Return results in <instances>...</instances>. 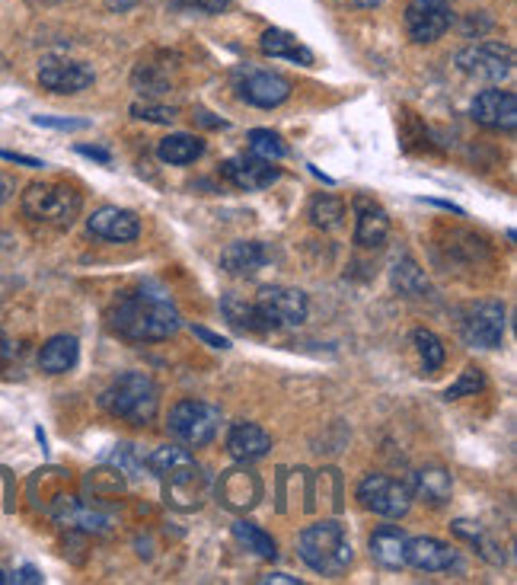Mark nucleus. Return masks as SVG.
<instances>
[{
    "label": "nucleus",
    "instance_id": "2eb2a0df",
    "mask_svg": "<svg viewBox=\"0 0 517 585\" xmlns=\"http://www.w3.org/2000/svg\"><path fill=\"white\" fill-rule=\"evenodd\" d=\"M87 230L94 237H99V240H109V243H131L141 234V221H138V215L129 212V208L102 205V208H97L87 218Z\"/></svg>",
    "mask_w": 517,
    "mask_h": 585
},
{
    "label": "nucleus",
    "instance_id": "20e7f679",
    "mask_svg": "<svg viewBox=\"0 0 517 585\" xmlns=\"http://www.w3.org/2000/svg\"><path fill=\"white\" fill-rule=\"evenodd\" d=\"M297 553L314 573L329 576V579L342 576L352 566V541L339 521L326 519L307 524L297 538Z\"/></svg>",
    "mask_w": 517,
    "mask_h": 585
},
{
    "label": "nucleus",
    "instance_id": "39448f33",
    "mask_svg": "<svg viewBox=\"0 0 517 585\" xmlns=\"http://www.w3.org/2000/svg\"><path fill=\"white\" fill-rule=\"evenodd\" d=\"M169 435L186 448H205L218 438L221 410L205 400H179L166 416Z\"/></svg>",
    "mask_w": 517,
    "mask_h": 585
},
{
    "label": "nucleus",
    "instance_id": "bb28decb",
    "mask_svg": "<svg viewBox=\"0 0 517 585\" xmlns=\"http://www.w3.org/2000/svg\"><path fill=\"white\" fill-rule=\"evenodd\" d=\"M389 279H393V289L406 297H419V294L428 292V275L421 269L419 262L413 257H399L389 269Z\"/></svg>",
    "mask_w": 517,
    "mask_h": 585
},
{
    "label": "nucleus",
    "instance_id": "c85d7f7f",
    "mask_svg": "<svg viewBox=\"0 0 517 585\" xmlns=\"http://www.w3.org/2000/svg\"><path fill=\"white\" fill-rule=\"evenodd\" d=\"M342 218H345V202L342 198H336L332 193L314 195V202H310V221H314V228L336 230L342 225Z\"/></svg>",
    "mask_w": 517,
    "mask_h": 585
},
{
    "label": "nucleus",
    "instance_id": "de8ad7c7",
    "mask_svg": "<svg viewBox=\"0 0 517 585\" xmlns=\"http://www.w3.org/2000/svg\"><path fill=\"white\" fill-rule=\"evenodd\" d=\"M384 0H355V7H361V10H374V7H381Z\"/></svg>",
    "mask_w": 517,
    "mask_h": 585
},
{
    "label": "nucleus",
    "instance_id": "9d476101",
    "mask_svg": "<svg viewBox=\"0 0 517 585\" xmlns=\"http://www.w3.org/2000/svg\"><path fill=\"white\" fill-rule=\"evenodd\" d=\"M463 339L476 349H498L505 339V307L498 301H480L463 317Z\"/></svg>",
    "mask_w": 517,
    "mask_h": 585
},
{
    "label": "nucleus",
    "instance_id": "a211bd4d",
    "mask_svg": "<svg viewBox=\"0 0 517 585\" xmlns=\"http://www.w3.org/2000/svg\"><path fill=\"white\" fill-rule=\"evenodd\" d=\"M355 243L358 247H381L389 234V215L367 195H355Z\"/></svg>",
    "mask_w": 517,
    "mask_h": 585
},
{
    "label": "nucleus",
    "instance_id": "5701e85b",
    "mask_svg": "<svg viewBox=\"0 0 517 585\" xmlns=\"http://www.w3.org/2000/svg\"><path fill=\"white\" fill-rule=\"evenodd\" d=\"M371 556L384 570H403L406 566V534L396 524H384L371 534Z\"/></svg>",
    "mask_w": 517,
    "mask_h": 585
},
{
    "label": "nucleus",
    "instance_id": "423d86ee",
    "mask_svg": "<svg viewBox=\"0 0 517 585\" xmlns=\"http://www.w3.org/2000/svg\"><path fill=\"white\" fill-rule=\"evenodd\" d=\"M80 195L70 186L58 183H33L23 193V212L26 218L42 221V225H55V228H70L74 218L80 215Z\"/></svg>",
    "mask_w": 517,
    "mask_h": 585
},
{
    "label": "nucleus",
    "instance_id": "c756f323",
    "mask_svg": "<svg viewBox=\"0 0 517 585\" xmlns=\"http://www.w3.org/2000/svg\"><path fill=\"white\" fill-rule=\"evenodd\" d=\"M221 311H224L230 326H237L240 333H262L253 301H246V297H240V294H224V297H221Z\"/></svg>",
    "mask_w": 517,
    "mask_h": 585
},
{
    "label": "nucleus",
    "instance_id": "9b49d317",
    "mask_svg": "<svg viewBox=\"0 0 517 585\" xmlns=\"http://www.w3.org/2000/svg\"><path fill=\"white\" fill-rule=\"evenodd\" d=\"M237 90L243 102L256 109H275L292 97V80L278 71H240Z\"/></svg>",
    "mask_w": 517,
    "mask_h": 585
},
{
    "label": "nucleus",
    "instance_id": "4c0bfd02",
    "mask_svg": "<svg viewBox=\"0 0 517 585\" xmlns=\"http://www.w3.org/2000/svg\"><path fill=\"white\" fill-rule=\"evenodd\" d=\"M3 583H10V585H38L42 583V573L35 570V566H20L16 573H10V576H3Z\"/></svg>",
    "mask_w": 517,
    "mask_h": 585
},
{
    "label": "nucleus",
    "instance_id": "f03ea898",
    "mask_svg": "<svg viewBox=\"0 0 517 585\" xmlns=\"http://www.w3.org/2000/svg\"><path fill=\"white\" fill-rule=\"evenodd\" d=\"M144 467L157 477L166 492V502L176 509H198L208 496V477L195 464L189 448H173L163 445L157 452L144 457Z\"/></svg>",
    "mask_w": 517,
    "mask_h": 585
},
{
    "label": "nucleus",
    "instance_id": "a18cd8bd",
    "mask_svg": "<svg viewBox=\"0 0 517 585\" xmlns=\"http://www.w3.org/2000/svg\"><path fill=\"white\" fill-rule=\"evenodd\" d=\"M198 119H201V122H205V126H211V129H227V122H224V119H211V116H208V112H201V116H198Z\"/></svg>",
    "mask_w": 517,
    "mask_h": 585
},
{
    "label": "nucleus",
    "instance_id": "49530a36",
    "mask_svg": "<svg viewBox=\"0 0 517 585\" xmlns=\"http://www.w3.org/2000/svg\"><path fill=\"white\" fill-rule=\"evenodd\" d=\"M10 189H13V186H10V180H7V176H0V205L10 198Z\"/></svg>",
    "mask_w": 517,
    "mask_h": 585
},
{
    "label": "nucleus",
    "instance_id": "f704fd0d",
    "mask_svg": "<svg viewBox=\"0 0 517 585\" xmlns=\"http://www.w3.org/2000/svg\"><path fill=\"white\" fill-rule=\"evenodd\" d=\"M453 534H457V538H463V541H470V544H480V548H488V551H492V544L485 541V531H483V524H480V521L457 519L453 521ZM488 560H492V556H488Z\"/></svg>",
    "mask_w": 517,
    "mask_h": 585
},
{
    "label": "nucleus",
    "instance_id": "09e8293b",
    "mask_svg": "<svg viewBox=\"0 0 517 585\" xmlns=\"http://www.w3.org/2000/svg\"><path fill=\"white\" fill-rule=\"evenodd\" d=\"M173 3H179V7H198V0H173Z\"/></svg>",
    "mask_w": 517,
    "mask_h": 585
},
{
    "label": "nucleus",
    "instance_id": "6ab92c4d",
    "mask_svg": "<svg viewBox=\"0 0 517 585\" xmlns=\"http://www.w3.org/2000/svg\"><path fill=\"white\" fill-rule=\"evenodd\" d=\"M457 563V551L438 538H406V566L421 573H444Z\"/></svg>",
    "mask_w": 517,
    "mask_h": 585
},
{
    "label": "nucleus",
    "instance_id": "c9c22d12",
    "mask_svg": "<svg viewBox=\"0 0 517 585\" xmlns=\"http://www.w3.org/2000/svg\"><path fill=\"white\" fill-rule=\"evenodd\" d=\"M38 129H58V131H84L90 129L87 119H62V116H33Z\"/></svg>",
    "mask_w": 517,
    "mask_h": 585
},
{
    "label": "nucleus",
    "instance_id": "e433bc0d",
    "mask_svg": "<svg viewBox=\"0 0 517 585\" xmlns=\"http://www.w3.org/2000/svg\"><path fill=\"white\" fill-rule=\"evenodd\" d=\"M112 464H116L122 474H131V477H138V474L144 470V457L134 461V445H119V452L112 455Z\"/></svg>",
    "mask_w": 517,
    "mask_h": 585
},
{
    "label": "nucleus",
    "instance_id": "ea45409f",
    "mask_svg": "<svg viewBox=\"0 0 517 585\" xmlns=\"http://www.w3.org/2000/svg\"><path fill=\"white\" fill-rule=\"evenodd\" d=\"M0 161H10V163H20V166H45V163L38 161V158H26V154H16V151H0Z\"/></svg>",
    "mask_w": 517,
    "mask_h": 585
},
{
    "label": "nucleus",
    "instance_id": "1a4fd4ad",
    "mask_svg": "<svg viewBox=\"0 0 517 585\" xmlns=\"http://www.w3.org/2000/svg\"><path fill=\"white\" fill-rule=\"evenodd\" d=\"M358 502L384 519H403L413 509V489L387 474H367L358 484Z\"/></svg>",
    "mask_w": 517,
    "mask_h": 585
},
{
    "label": "nucleus",
    "instance_id": "dca6fc26",
    "mask_svg": "<svg viewBox=\"0 0 517 585\" xmlns=\"http://www.w3.org/2000/svg\"><path fill=\"white\" fill-rule=\"evenodd\" d=\"M94 80H97L94 67L80 65V62H45L38 67V84L52 94H62V97L94 87Z\"/></svg>",
    "mask_w": 517,
    "mask_h": 585
},
{
    "label": "nucleus",
    "instance_id": "f257e3e1",
    "mask_svg": "<svg viewBox=\"0 0 517 585\" xmlns=\"http://www.w3.org/2000/svg\"><path fill=\"white\" fill-rule=\"evenodd\" d=\"M109 321H112V329L131 343H163L183 326L179 307L173 304V297L157 289H138V292L125 294L112 307Z\"/></svg>",
    "mask_w": 517,
    "mask_h": 585
},
{
    "label": "nucleus",
    "instance_id": "0eeeda50",
    "mask_svg": "<svg viewBox=\"0 0 517 585\" xmlns=\"http://www.w3.org/2000/svg\"><path fill=\"white\" fill-rule=\"evenodd\" d=\"M256 307L258 326L265 329H285V326H300L310 314L307 294L300 289H285V285H268L256 294L253 301Z\"/></svg>",
    "mask_w": 517,
    "mask_h": 585
},
{
    "label": "nucleus",
    "instance_id": "c03bdc74",
    "mask_svg": "<svg viewBox=\"0 0 517 585\" xmlns=\"http://www.w3.org/2000/svg\"><path fill=\"white\" fill-rule=\"evenodd\" d=\"M106 7L116 10V13H125L131 7H138V0H106Z\"/></svg>",
    "mask_w": 517,
    "mask_h": 585
},
{
    "label": "nucleus",
    "instance_id": "aec40b11",
    "mask_svg": "<svg viewBox=\"0 0 517 585\" xmlns=\"http://www.w3.org/2000/svg\"><path fill=\"white\" fill-rule=\"evenodd\" d=\"M227 452L237 464H256L272 452V435L256 423H237L227 435Z\"/></svg>",
    "mask_w": 517,
    "mask_h": 585
},
{
    "label": "nucleus",
    "instance_id": "ddd939ff",
    "mask_svg": "<svg viewBox=\"0 0 517 585\" xmlns=\"http://www.w3.org/2000/svg\"><path fill=\"white\" fill-rule=\"evenodd\" d=\"M470 116H473V122H476V126H483V129L515 134L517 97L512 94V90H483L480 97L473 99Z\"/></svg>",
    "mask_w": 517,
    "mask_h": 585
},
{
    "label": "nucleus",
    "instance_id": "7c9ffc66",
    "mask_svg": "<svg viewBox=\"0 0 517 585\" xmlns=\"http://www.w3.org/2000/svg\"><path fill=\"white\" fill-rule=\"evenodd\" d=\"M246 141H250V154H256V158H262V161L278 163L282 158H288V144L282 141V134H278V131L253 129L250 134H246Z\"/></svg>",
    "mask_w": 517,
    "mask_h": 585
},
{
    "label": "nucleus",
    "instance_id": "cd10ccee",
    "mask_svg": "<svg viewBox=\"0 0 517 585\" xmlns=\"http://www.w3.org/2000/svg\"><path fill=\"white\" fill-rule=\"evenodd\" d=\"M233 538L246 548V551H253L262 560H275L278 556V544H275V538L272 534H265L258 524L253 521H233Z\"/></svg>",
    "mask_w": 517,
    "mask_h": 585
},
{
    "label": "nucleus",
    "instance_id": "7ed1b4c3",
    "mask_svg": "<svg viewBox=\"0 0 517 585\" xmlns=\"http://www.w3.org/2000/svg\"><path fill=\"white\" fill-rule=\"evenodd\" d=\"M99 407L131 425H147L157 420V410H161V388L154 384L151 375L144 371H125L119 375L109 388L102 390L99 397Z\"/></svg>",
    "mask_w": 517,
    "mask_h": 585
},
{
    "label": "nucleus",
    "instance_id": "79ce46f5",
    "mask_svg": "<svg viewBox=\"0 0 517 585\" xmlns=\"http://www.w3.org/2000/svg\"><path fill=\"white\" fill-rule=\"evenodd\" d=\"M262 585H268V583H285V585H300V579L297 576H288V573H268V576H262L258 579Z\"/></svg>",
    "mask_w": 517,
    "mask_h": 585
},
{
    "label": "nucleus",
    "instance_id": "6e6552de",
    "mask_svg": "<svg viewBox=\"0 0 517 585\" xmlns=\"http://www.w3.org/2000/svg\"><path fill=\"white\" fill-rule=\"evenodd\" d=\"M457 67L466 77H476L485 84H502L515 71V52L505 42H476L457 52Z\"/></svg>",
    "mask_w": 517,
    "mask_h": 585
},
{
    "label": "nucleus",
    "instance_id": "8fccbe9b",
    "mask_svg": "<svg viewBox=\"0 0 517 585\" xmlns=\"http://www.w3.org/2000/svg\"><path fill=\"white\" fill-rule=\"evenodd\" d=\"M0 585H3V573H0Z\"/></svg>",
    "mask_w": 517,
    "mask_h": 585
},
{
    "label": "nucleus",
    "instance_id": "58836bf2",
    "mask_svg": "<svg viewBox=\"0 0 517 585\" xmlns=\"http://www.w3.org/2000/svg\"><path fill=\"white\" fill-rule=\"evenodd\" d=\"M193 333L201 339V343H208L211 349H230V339L218 336V333H211V329H205V326H193Z\"/></svg>",
    "mask_w": 517,
    "mask_h": 585
},
{
    "label": "nucleus",
    "instance_id": "f8f14e48",
    "mask_svg": "<svg viewBox=\"0 0 517 585\" xmlns=\"http://www.w3.org/2000/svg\"><path fill=\"white\" fill-rule=\"evenodd\" d=\"M451 0H409L406 7V30L413 42H435L451 30Z\"/></svg>",
    "mask_w": 517,
    "mask_h": 585
},
{
    "label": "nucleus",
    "instance_id": "412c9836",
    "mask_svg": "<svg viewBox=\"0 0 517 585\" xmlns=\"http://www.w3.org/2000/svg\"><path fill=\"white\" fill-rule=\"evenodd\" d=\"M272 262V250L262 240H237L221 253V269L230 275H256Z\"/></svg>",
    "mask_w": 517,
    "mask_h": 585
},
{
    "label": "nucleus",
    "instance_id": "4be33fe9",
    "mask_svg": "<svg viewBox=\"0 0 517 585\" xmlns=\"http://www.w3.org/2000/svg\"><path fill=\"white\" fill-rule=\"evenodd\" d=\"M258 48H262V55H268V58H285V62H294V65H304V67H314V52L292 35L288 30H265L262 39H258Z\"/></svg>",
    "mask_w": 517,
    "mask_h": 585
},
{
    "label": "nucleus",
    "instance_id": "b1692460",
    "mask_svg": "<svg viewBox=\"0 0 517 585\" xmlns=\"http://www.w3.org/2000/svg\"><path fill=\"white\" fill-rule=\"evenodd\" d=\"M413 499H421L428 506H444L451 499L453 480L444 467H421L413 477Z\"/></svg>",
    "mask_w": 517,
    "mask_h": 585
},
{
    "label": "nucleus",
    "instance_id": "4468645a",
    "mask_svg": "<svg viewBox=\"0 0 517 585\" xmlns=\"http://www.w3.org/2000/svg\"><path fill=\"white\" fill-rule=\"evenodd\" d=\"M221 176H224L230 186H237V189L258 193V189H268L272 183H278L282 170L272 161L256 158V154H237V158L221 163Z\"/></svg>",
    "mask_w": 517,
    "mask_h": 585
},
{
    "label": "nucleus",
    "instance_id": "2f4dec72",
    "mask_svg": "<svg viewBox=\"0 0 517 585\" xmlns=\"http://www.w3.org/2000/svg\"><path fill=\"white\" fill-rule=\"evenodd\" d=\"M413 343H416V349H419L421 365H425V371H438L441 365H444V343L431 333V329H416L413 333Z\"/></svg>",
    "mask_w": 517,
    "mask_h": 585
},
{
    "label": "nucleus",
    "instance_id": "37998d69",
    "mask_svg": "<svg viewBox=\"0 0 517 585\" xmlns=\"http://www.w3.org/2000/svg\"><path fill=\"white\" fill-rule=\"evenodd\" d=\"M227 3H230V0H198V10H205V13H221V10H227Z\"/></svg>",
    "mask_w": 517,
    "mask_h": 585
},
{
    "label": "nucleus",
    "instance_id": "a878e982",
    "mask_svg": "<svg viewBox=\"0 0 517 585\" xmlns=\"http://www.w3.org/2000/svg\"><path fill=\"white\" fill-rule=\"evenodd\" d=\"M205 154V141L195 138V134H186V131H176V134H166L161 144H157V158L169 166H186V163H195Z\"/></svg>",
    "mask_w": 517,
    "mask_h": 585
},
{
    "label": "nucleus",
    "instance_id": "473e14b6",
    "mask_svg": "<svg viewBox=\"0 0 517 585\" xmlns=\"http://www.w3.org/2000/svg\"><path fill=\"white\" fill-rule=\"evenodd\" d=\"M485 388V375L483 368H476V365H470V368H463L460 371V378L453 381L451 388L444 390V400H460V397H476L480 390Z\"/></svg>",
    "mask_w": 517,
    "mask_h": 585
},
{
    "label": "nucleus",
    "instance_id": "f3484780",
    "mask_svg": "<svg viewBox=\"0 0 517 585\" xmlns=\"http://www.w3.org/2000/svg\"><path fill=\"white\" fill-rule=\"evenodd\" d=\"M55 521L65 524V528H74V531L102 534V531H109L112 516L97 509V506H90V502H84V499H77V496H62L55 502Z\"/></svg>",
    "mask_w": 517,
    "mask_h": 585
},
{
    "label": "nucleus",
    "instance_id": "72a5a7b5",
    "mask_svg": "<svg viewBox=\"0 0 517 585\" xmlns=\"http://www.w3.org/2000/svg\"><path fill=\"white\" fill-rule=\"evenodd\" d=\"M131 116H134V119H144V122H157V126H173V122H176V109L151 106V102H134V106H131Z\"/></svg>",
    "mask_w": 517,
    "mask_h": 585
},
{
    "label": "nucleus",
    "instance_id": "a19ab883",
    "mask_svg": "<svg viewBox=\"0 0 517 585\" xmlns=\"http://www.w3.org/2000/svg\"><path fill=\"white\" fill-rule=\"evenodd\" d=\"M77 154H84V158H94V161H99V163L112 161V154H109V151H102V148H90V144H80V148H77Z\"/></svg>",
    "mask_w": 517,
    "mask_h": 585
},
{
    "label": "nucleus",
    "instance_id": "393cba45",
    "mask_svg": "<svg viewBox=\"0 0 517 585\" xmlns=\"http://www.w3.org/2000/svg\"><path fill=\"white\" fill-rule=\"evenodd\" d=\"M77 358H80L77 339L62 333V336H52V339L38 349V368H42L45 375H65V371H70V368L77 365Z\"/></svg>",
    "mask_w": 517,
    "mask_h": 585
}]
</instances>
